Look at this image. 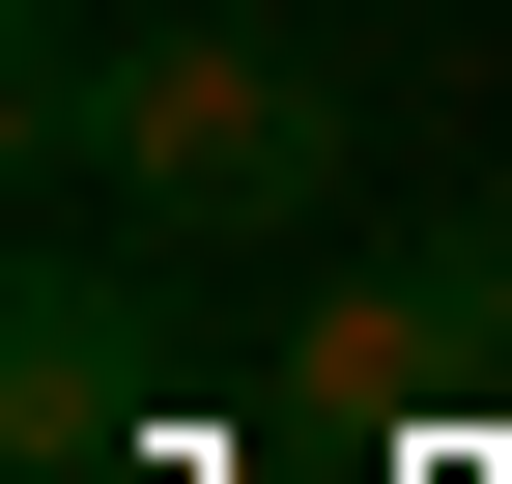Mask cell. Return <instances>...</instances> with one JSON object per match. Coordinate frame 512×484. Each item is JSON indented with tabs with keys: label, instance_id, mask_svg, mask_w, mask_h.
I'll return each mask as SVG.
<instances>
[{
	"label": "cell",
	"instance_id": "6da1fadb",
	"mask_svg": "<svg viewBox=\"0 0 512 484\" xmlns=\"http://www.w3.org/2000/svg\"><path fill=\"white\" fill-rule=\"evenodd\" d=\"M29 171L57 200H114V228H171V257H228V228H285V200H342V86H313L285 29H29Z\"/></svg>",
	"mask_w": 512,
	"mask_h": 484
},
{
	"label": "cell",
	"instance_id": "7a4b0ae2",
	"mask_svg": "<svg viewBox=\"0 0 512 484\" xmlns=\"http://www.w3.org/2000/svg\"><path fill=\"white\" fill-rule=\"evenodd\" d=\"M143 428H171V285L143 257H29L0 285V456L29 484H114Z\"/></svg>",
	"mask_w": 512,
	"mask_h": 484
},
{
	"label": "cell",
	"instance_id": "3957f363",
	"mask_svg": "<svg viewBox=\"0 0 512 484\" xmlns=\"http://www.w3.org/2000/svg\"><path fill=\"white\" fill-rule=\"evenodd\" d=\"M484 371H512V200H456L399 285H342V314H313V399H342V428H399V399H484Z\"/></svg>",
	"mask_w": 512,
	"mask_h": 484
}]
</instances>
